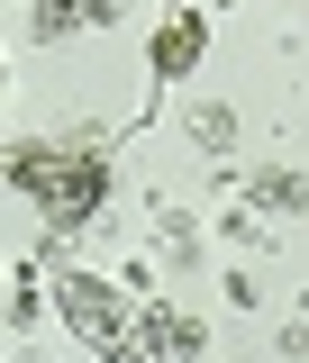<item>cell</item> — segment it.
I'll list each match as a JSON object with an SVG mask.
<instances>
[{
  "label": "cell",
  "mask_w": 309,
  "mask_h": 363,
  "mask_svg": "<svg viewBox=\"0 0 309 363\" xmlns=\"http://www.w3.org/2000/svg\"><path fill=\"white\" fill-rule=\"evenodd\" d=\"M9 182L37 200L45 227H91L100 200H109V155H100V145H37V136H18Z\"/></svg>",
  "instance_id": "cell-1"
},
{
  "label": "cell",
  "mask_w": 309,
  "mask_h": 363,
  "mask_svg": "<svg viewBox=\"0 0 309 363\" xmlns=\"http://www.w3.org/2000/svg\"><path fill=\"white\" fill-rule=\"evenodd\" d=\"M55 300H64L73 336H82L100 363H146V318H128V300H119L100 272H64V281H55Z\"/></svg>",
  "instance_id": "cell-2"
},
{
  "label": "cell",
  "mask_w": 309,
  "mask_h": 363,
  "mask_svg": "<svg viewBox=\"0 0 309 363\" xmlns=\"http://www.w3.org/2000/svg\"><path fill=\"white\" fill-rule=\"evenodd\" d=\"M82 28H119V0H37V9H28V37L37 45L82 37Z\"/></svg>",
  "instance_id": "cell-3"
},
{
  "label": "cell",
  "mask_w": 309,
  "mask_h": 363,
  "mask_svg": "<svg viewBox=\"0 0 309 363\" xmlns=\"http://www.w3.org/2000/svg\"><path fill=\"white\" fill-rule=\"evenodd\" d=\"M200 45H210V18H200V9H173V18L155 28V82H182V73L200 64Z\"/></svg>",
  "instance_id": "cell-4"
},
{
  "label": "cell",
  "mask_w": 309,
  "mask_h": 363,
  "mask_svg": "<svg viewBox=\"0 0 309 363\" xmlns=\"http://www.w3.org/2000/svg\"><path fill=\"white\" fill-rule=\"evenodd\" d=\"M246 200L273 209V218H300V209H309V173H300V164H264V173L246 182Z\"/></svg>",
  "instance_id": "cell-5"
},
{
  "label": "cell",
  "mask_w": 309,
  "mask_h": 363,
  "mask_svg": "<svg viewBox=\"0 0 309 363\" xmlns=\"http://www.w3.org/2000/svg\"><path fill=\"white\" fill-rule=\"evenodd\" d=\"M191 145H200V155H227V145H237V109H227V100H200V109H191Z\"/></svg>",
  "instance_id": "cell-6"
},
{
  "label": "cell",
  "mask_w": 309,
  "mask_h": 363,
  "mask_svg": "<svg viewBox=\"0 0 309 363\" xmlns=\"http://www.w3.org/2000/svg\"><path fill=\"white\" fill-rule=\"evenodd\" d=\"M155 245H164V264H182V272L200 264V227L182 218V209H155Z\"/></svg>",
  "instance_id": "cell-7"
}]
</instances>
